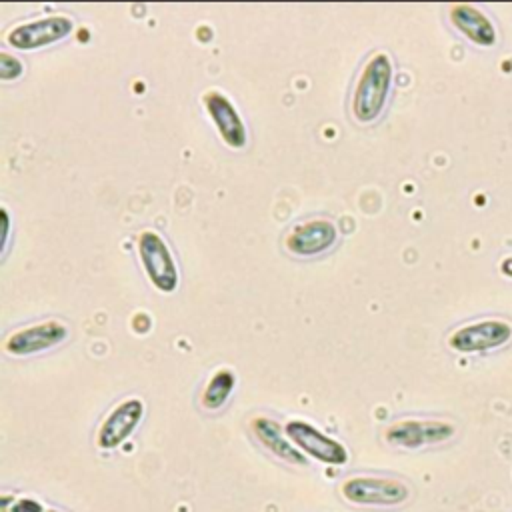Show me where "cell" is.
<instances>
[{
    "instance_id": "obj_1",
    "label": "cell",
    "mask_w": 512,
    "mask_h": 512,
    "mask_svg": "<svg viewBox=\"0 0 512 512\" xmlns=\"http://www.w3.org/2000/svg\"><path fill=\"white\" fill-rule=\"evenodd\" d=\"M390 84H392V62L384 52H378L366 62L358 78V84L354 88L352 112L358 122L368 124L382 114L384 104L388 100Z\"/></svg>"
},
{
    "instance_id": "obj_2",
    "label": "cell",
    "mask_w": 512,
    "mask_h": 512,
    "mask_svg": "<svg viewBox=\"0 0 512 512\" xmlns=\"http://www.w3.org/2000/svg\"><path fill=\"white\" fill-rule=\"evenodd\" d=\"M342 496L356 506H398L408 500L410 490L396 478L354 476L342 482Z\"/></svg>"
},
{
    "instance_id": "obj_3",
    "label": "cell",
    "mask_w": 512,
    "mask_h": 512,
    "mask_svg": "<svg viewBox=\"0 0 512 512\" xmlns=\"http://www.w3.org/2000/svg\"><path fill=\"white\" fill-rule=\"evenodd\" d=\"M138 254L150 282L160 292H174L178 286V268L162 236L154 230H144L138 236Z\"/></svg>"
},
{
    "instance_id": "obj_4",
    "label": "cell",
    "mask_w": 512,
    "mask_h": 512,
    "mask_svg": "<svg viewBox=\"0 0 512 512\" xmlns=\"http://www.w3.org/2000/svg\"><path fill=\"white\" fill-rule=\"evenodd\" d=\"M286 436L308 456L332 464V466H342L348 462V448L338 442L336 438H330L328 434L320 432L312 424L304 420H290L286 426Z\"/></svg>"
},
{
    "instance_id": "obj_5",
    "label": "cell",
    "mask_w": 512,
    "mask_h": 512,
    "mask_svg": "<svg viewBox=\"0 0 512 512\" xmlns=\"http://www.w3.org/2000/svg\"><path fill=\"white\" fill-rule=\"evenodd\" d=\"M72 28L74 22L68 16L56 14L16 26L4 36V40L18 50H36L66 38L72 32Z\"/></svg>"
},
{
    "instance_id": "obj_6",
    "label": "cell",
    "mask_w": 512,
    "mask_h": 512,
    "mask_svg": "<svg viewBox=\"0 0 512 512\" xmlns=\"http://www.w3.org/2000/svg\"><path fill=\"white\" fill-rule=\"evenodd\" d=\"M454 426L442 420H400L386 428L384 438L392 446L420 448L426 444H438L454 436Z\"/></svg>"
},
{
    "instance_id": "obj_7",
    "label": "cell",
    "mask_w": 512,
    "mask_h": 512,
    "mask_svg": "<svg viewBox=\"0 0 512 512\" xmlns=\"http://www.w3.org/2000/svg\"><path fill=\"white\" fill-rule=\"evenodd\" d=\"M144 416V402L140 398L122 400L100 424L96 442L102 450H114L124 444Z\"/></svg>"
},
{
    "instance_id": "obj_8",
    "label": "cell",
    "mask_w": 512,
    "mask_h": 512,
    "mask_svg": "<svg viewBox=\"0 0 512 512\" xmlns=\"http://www.w3.org/2000/svg\"><path fill=\"white\" fill-rule=\"evenodd\" d=\"M512 336V328L504 320H482L476 324H468L448 338V344L456 352H484L508 342Z\"/></svg>"
},
{
    "instance_id": "obj_9",
    "label": "cell",
    "mask_w": 512,
    "mask_h": 512,
    "mask_svg": "<svg viewBox=\"0 0 512 512\" xmlns=\"http://www.w3.org/2000/svg\"><path fill=\"white\" fill-rule=\"evenodd\" d=\"M68 336V328L58 320H46L16 330L4 340V350L12 356H28L60 344Z\"/></svg>"
},
{
    "instance_id": "obj_10",
    "label": "cell",
    "mask_w": 512,
    "mask_h": 512,
    "mask_svg": "<svg viewBox=\"0 0 512 512\" xmlns=\"http://www.w3.org/2000/svg\"><path fill=\"white\" fill-rule=\"evenodd\" d=\"M336 236V226L330 220H308L286 234V248L294 256H316L332 248Z\"/></svg>"
},
{
    "instance_id": "obj_11",
    "label": "cell",
    "mask_w": 512,
    "mask_h": 512,
    "mask_svg": "<svg viewBox=\"0 0 512 512\" xmlns=\"http://www.w3.org/2000/svg\"><path fill=\"white\" fill-rule=\"evenodd\" d=\"M204 106L214 120L218 134L230 148H244L246 144V128L238 114V110L232 106V102L220 94V92H208L204 94Z\"/></svg>"
},
{
    "instance_id": "obj_12",
    "label": "cell",
    "mask_w": 512,
    "mask_h": 512,
    "mask_svg": "<svg viewBox=\"0 0 512 512\" xmlns=\"http://www.w3.org/2000/svg\"><path fill=\"white\" fill-rule=\"evenodd\" d=\"M252 428H254V434L258 436V440L264 444V448H268L272 454H276L284 462L296 464V466L308 464L304 452L288 440L286 430L276 420H272L268 416H258L252 420Z\"/></svg>"
},
{
    "instance_id": "obj_13",
    "label": "cell",
    "mask_w": 512,
    "mask_h": 512,
    "mask_svg": "<svg viewBox=\"0 0 512 512\" xmlns=\"http://www.w3.org/2000/svg\"><path fill=\"white\" fill-rule=\"evenodd\" d=\"M452 24L474 44L490 48L496 42V32L492 22L470 4H454L450 8Z\"/></svg>"
},
{
    "instance_id": "obj_14",
    "label": "cell",
    "mask_w": 512,
    "mask_h": 512,
    "mask_svg": "<svg viewBox=\"0 0 512 512\" xmlns=\"http://www.w3.org/2000/svg\"><path fill=\"white\" fill-rule=\"evenodd\" d=\"M236 384L234 372L228 368H220L218 372H214V376L208 380V386L202 392V406L206 410H218L226 404L228 396L232 394Z\"/></svg>"
},
{
    "instance_id": "obj_15",
    "label": "cell",
    "mask_w": 512,
    "mask_h": 512,
    "mask_svg": "<svg viewBox=\"0 0 512 512\" xmlns=\"http://www.w3.org/2000/svg\"><path fill=\"white\" fill-rule=\"evenodd\" d=\"M20 74H22V62L8 52H0V78L14 80Z\"/></svg>"
},
{
    "instance_id": "obj_16",
    "label": "cell",
    "mask_w": 512,
    "mask_h": 512,
    "mask_svg": "<svg viewBox=\"0 0 512 512\" xmlns=\"http://www.w3.org/2000/svg\"><path fill=\"white\" fill-rule=\"evenodd\" d=\"M10 512H46V510H44L42 504H40L38 500H34V498H18V500L12 504Z\"/></svg>"
},
{
    "instance_id": "obj_17",
    "label": "cell",
    "mask_w": 512,
    "mask_h": 512,
    "mask_svg": "<svg viewBox=\"0 0 512 512\" xmlns=\"http://www.w3.org/2000/svg\"><path fill=\"white\" fill-rule=\"evenodd\" d=\"M500 270H502V274H504V276H510V278H512V256H508L506 260H502Z\"/></svg>"
},
{
    "instance_id": "obj_18",
    "label": "cell",
    "mask_w": 512,
    "mask_h": 512,
    "mask_svg": "<svg viewBox=\"0 0 512 512\" xmlns=\"http://www.w3.org/2000/svg\"><path fill=\"white\" fill-rule=\"evenodd\" d=\"M46 512H58V510H46Z\"/></svg>"
}]
</instances>
